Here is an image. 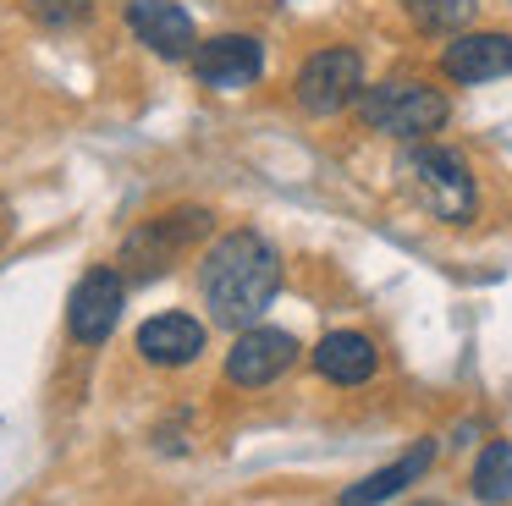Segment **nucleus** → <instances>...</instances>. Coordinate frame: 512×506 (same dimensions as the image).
Wrapping results in <instances>:
<instances>
[{
	"label": "nucleus",
	"mask_w": 512,
	"mask_h": 506,
	"mask_svg": "<svg viewBox=\"0 0 512 506\" xmlns=\"http://www.w3.org/2000/svg\"><path fill=\"white\" fill-rule=\"evenodd\" d=\"M127 28L138 33V44H149V50L166 55V61H182V55L199 50L193 17L177 0H133V6H127Z\"/></svg>",
	"instance_id": "10"
},
{
	"label": "nucleus",
	"mask_w": 512,
	"mask_h": 506,
	"mask_svg": "<svg viewBox=\"0 0 512 506\" xmlns=\"http://www.w3.org/2000/svg\"><path fill=\"white\" fill-rule=\"evenodd\" d=\"M292 94H298V105L309 110V116H342V110L358 105V94H364V55H358L353 44L314 50L309 61H303Z\"/></svg>",
	"instance_id": "4"
},
{
	"label": "nucleus",
	"mask_w": 512,
	"mask_h": 506,
	"mask_svg": "<svg viewBox=\"0 0 512 506\" xmlns=\"http://www.w3.org/2000/svg\"><path fill=\"white\" fill-rule=\"evenodd\" d=\"M474 501L507 506L512 501V440H490L474 462Z\"/></svg>",
	"instance_id": "14"
},
{
	"label": "nucleus",
	"mask_w": 512,
	"mask_h": 506,
	"mask_svg": "<svg viewBox=\"0 0 512 506\" xmlns=\"http://www.w3.org/2000/svg\"><path fill=\"white\" fill-rule=\"evenodd\" d=\"M446 116H452V99L435 83H413V77H391V83H375L358 94V121L402 143H424L430 132L446 127Z\"/></svg>",
	"instance_id": "2"
},
{
	"label": "nucleus",
	"mask_w": 512,
	"mask_h": 506,
	"mask_svg": "<svg viewBox=\"0 0 512 506\" xmlns=\"http://www.w3.org/2000/svg\"><path fill=\"white\" fill-rule=\"evenodd\" d=\"M402 11L413 17V28L419 33H468V22H474L479 0H402Z\"/></svg>",
	"instance_id": "15"
},
{
	"label": "nucleus",
	"mask_w": 512,
	"mask_h": 506,
	"mask_svg": "<svg viewBox=\"0 0 512 506\" xmlns=\"http://www.w3.org/2000/svg\"><path fill=\"white\" fill-rule=\"evenodd\" d=\"M424 506H441V501H424Z\"/></svg>",
	"instance_id": "17"
},
{
	"label": "nucleus",
	"mask_w": 512,
	"mask_h": 506,
	"mask_svg": "<svg viewBox=\"0 0 512 506\" xmlns=\"http://www.w3.org/2000/svg\"><path fill=\"white\" fill-rule=\"evenodd\" d=\"M204 231H210V209H171V215L138 226L133 237H127V248H122L127 275H133V281H155V275H166L171 264L204 237Z\"/></svg>",
	"instance_id": "5"
},
{
	"label": "nucleus",
	"mask_w": 512,
	"mask_h": 506,
	"mask_svg": "<svg viewBox=\"0 0 512 506\" xmlns=\"http://www.w3.org/2000/svg\"><path fill=\"white\" fill-rule=\"evenodd\" d=\"M441 72L463 88L512 77V33H457L441 50Z\"/></svg>",
	"instance_id": "9"
},
{
	"label": "nucleus",
	"mask_w": 512,
	"mask_h": 506,
	"mask_svg": "<svg viewBox=\"0 0 512 506\" xmlns=\"http://www.w3.org/2000/svg\"><path fill=\"white\" fill-rule=\"evenodd\" d=\"M402 176H408V187L419 193V204L430 209L435 220H446V226H468L479 209V193H474V171H468V160L457 149H446V143H413L408 154H402Z\"/></svg>",
	"instance_id": "3"
},
{
	"label": "nucleus",
	"mask_w": 512,
	"mask_h": 506,
	"mask_svg": "<svg viewBox=\"0 0 512 506\" xmlns=\"http://www.w3.org/2000/svg\"><path fill=\"white\" fill-rule=\"evenodd\" d=\"M430 462H435V440H413L391 468H380V473H369V479H358L353 490H342V506H380V501H391V495H402L408 484H419L424 473H430Z\"/></svg>",
	"instance_id": "13"
},
{
	"label": "nucleus",
	"mask_w": 512,
	"mask_h": 506,
	"mask_svg": "<svg viewBox=\"0 0 512 506\" xmlns=\"http://www.w3.org/2000/svg\"><path fill=\"white\" fill-rule=\"evenodd\" d=\"M298 363V341H292V330H276V325H248L237 330L232 352H226V380L232 385H270L281 380V374Z\"/></svg>",
	"instance_id": "8"
},
{
	"label": "nucleus",
	"mask_w": 512,
	"mask_h": 506,
	"mask_svg": "<svg viewBox=\"0 0 512 506\" xmlns=\"http://www.w3.org/2000/svg\"><path fill=\"white\" fill-rule=\"evenodd\" d=\"M28 17H39L45 28H72L89 22V0H28Z\"/></svg>",
	"instance_id": "16"
},
{
	"label": "nucleus",
	"mask_w": 512,
	"mask_h": 506,
	"mask_svg": "<svg viewBox=\"0 0 512 506\" xmlns=\"http://www.w3.org/2000/svg\"><path fill=\"white\" fill-rule=\"evenodd\" d=\"M265 72V44L254 33H215L193 50V77L215 94H237V88L259 83Z\"/></svg>",
	"instance_id": "7"
},
{
	"label": "nucleus",
	"mask_w": 512,
	"mask_h": 506,
	"mask_svg": "<svg viewBox=\"0 0 512 506\" xmlns=\"http://www.w3.org/2000/svg\"><path fill=\"white\" fill-rule=\"evenodd\" d=\"M138 352L149 363H160V369H182V363H193L204 352V325L193 314H182V308L155 314L138 325Z\"/></svg>",
	"instance_id": "11"
},
{
	"label": "nucleus",
	"mask_w": 512,
	"mask_h": 506,
	"mask_svg": "<svg viewBox=\"0 0 512 506\" xmlns=\"http://www.w3.org/2000/svg\"><path fill=\"white\" fill-rule=\"evenodd\" d=\"M122 303H127V275L111 270V264H94V270L72 286V297H67V330H72V341H83V347L111 341L116 319H122Z\"/></svg>",
	"instance_id": "6"
},
{
	"label": "nucleus",
	"mask_w": 512,
	"mask_h": 506,
	"mask_svg": "<svg viewBox=\"0 0 512 506\" xmlns=\"http://www.w3.org/2000/svg\"><path fill=\"white\" fill-rule=\"evenodd\" d=\"M199 292L215 325L248 330L270 308V297L281 292V253L270 248L259 231H226L210 242L199 264Z\"/></svg>",
	"instance_id": "1"
},
{
	"label": "nucleus",
	"mask_w": 512,
	"mask_h": 506,
	"mask_svg": "<svg viewBox=\"0 0 512 506\" xmlns=\"http://www.w3.org/2000/svg\"><path fill=\"white\" fill-rule=\"evenodd\" d=\"M314 369H320L331 385H364V380H375L380 352H375V341H369L364 330H331V336L314 347Z\"/></svg>",
	"instance_id": "12"
}]
</instances>
